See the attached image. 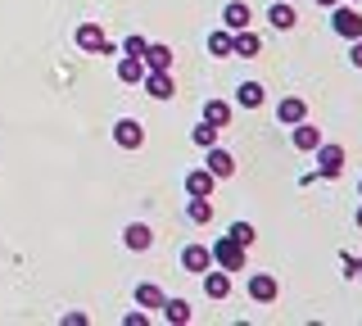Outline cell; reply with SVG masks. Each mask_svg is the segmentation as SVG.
Masks as SVG:
<instances>
[{
  "label": "cell",
  "instance_id": "6da1fadb",
  "mask_svg": "<svg viewBox=\"0 0 362 326\" xmlns=\"http://www.w3.org/2000/svg\"><path fill=\"white\" fill-rule=\"evenodd\" d=\"M209 254H213V263H218L222 272H245V263H249V250H245V245H235L231 235H218Z\"/></svg>",
  "mask_w": 362,
  "mask_h": 326
},
{
  "label": "cell",
  "instance_id": "7a4b0ae2",
  "mask_svg": "<svg viewBox=\"0 0 362 326\" xmlns=\"http://www.w3.org/2000/svg\"><path fill=\"white\" fill-rule=\"evenodd\" d=\"M331 32H335V37H344V41H358L362 37V9L339 0V5L331 9Z\"/></svg>",
  "mask_w": 362,
  "mask_h": 326
},
{
  "label": "cell",
  "instance_id": "3957f363",
  "mask_svg": "<svg viewBox=\"0 0 362 326\" xmlns=\"http://www.w3.org/2000/svg\"><path fill=\"white\" fill-rule=\"evenodd\" d=\"M313 154H317V177H326V182L344 177V145H335V141H322Z\"/></svg>",
  "mask_w": 362,
  "mask_h": 326
},
{
  "label": "cell",
  "instance_id": "277c9868",
  "mask_svg": "<svg viewBox=\"0 0 362 326\" xmlns=\"http://www.w3.org/2000/svg\"><path fill=\"white\" fill-rule=\"evenodd\" d=\"M113 145H118V150H141V145H145V127L136 118H118V122H113Z\"/></svg>",
  "mask_w": 362,
  "mask_h": 326
},
{
  "label": "cell",
  "instance_id": "5b68a950",
  "mask_svg": "<svg viewBox=\"0 0 362 326\" xmlns=\"http://www.w3.org/2000/svg\"><path fill=\"white\" fill-rule=\"evenodd\" d=\"M231 54H235V59H258V54H263V37H258L254 28L231 32Z\"/></svg>",
  "mask_w": 362,
  "mask_h": 326
},
{
  "label": "cell",
  "instance_id": "8992f818",
  "mask_svg": "<svg viewBox=\"0 0 362 326\" xmlns=\"http://www.w3.org/2000/svg\"><path fill=\"white\" fill-rule=\"evenodd\" d=\"M204 168H209V173L218 177V182H226V177H235V159L222 150V145H209V150H204Z\"/></svg>",
  "mask_w": 362,
  "mask_h": 326
},
{
  "label": "cell",
  "instance_id": "52a82bcc",
  "mask_svg": "<svg viewBox=\"0 0 362 326\" xmlns=\"http://www.w3.org/2000/svg\"><path fill=\"white\" fill-rule=\"evenodd\" d=\"M276 295H281V286H276L272 272H254V276H249V299H254V303H272Z\"/></svg>",
  "mask_w": 362,
  "mask_h": 326
},
{
  "label": "cell",
  "instance_id": "ba28073f",
  "mask_svg": "<svg viewBox=\"0 0 362 326\" xmlns=\"http://www.w3.org/2000/svg\"><path fill=\"white\" fill-rule=\"evenodd\" d=\"M290 141H294V150H299V154H313L317 145H322V127H308V118H303V122H294V127H290Z\"/></svg>",
  "mask_w": 362,
  "mask_h": 326
},
{
  "label": "cell",
  "instance_id": "9c48e42d",
  "mask_svg": "<svg viewBox=\"0 0 362 326\" xmlns=\"http://www.w3.org/2000/svg\"><path fill=\"white\" fill-rule=\"evenodd\" d=\"M181 267H186L190 276H204L213 267V254L204 250V245H186V250H181Z\"/></svg>",
  "mask_w": 362,
  "mask_h": 326
},
{
  "label": "cell",
  "instance_id": "30bf717a",
  "mask_svg": "<svg viewBox=\"0 0 362 326\" xmlns=\"http://www.w3.org/2000/svg\"><path fill=\"white\" fill-rule=\"evenodd\" d=\"M145 73H168L173 69V46H163V41H154V46H145Z\"/></svg>",
  "mask_w": 362,
  "mask_h": 326
},
{
  "label": "cell",
  "instance_id": "8fae6325",
  "mask_svg": "<svg viewBox=\"0 0 362 326\" xmlns=\"http://www.w3.org/2000/svg\"><path fill=\"white\" fill-rule=\"evenodd\" d=\"M122 245H127L132 254H145L154 245V231H150V222H132L127 231H122Z\"/></svg>",
  "mask_w": 362,
  "mask_h": 326
},
{
  "label": "cell",
  "instance_id": "7c38bea8",
  "mask_svg": "<svg viewBox=\"0 0 362 326\" xmlns=\"http://www.w3.org/2000/svg\"><path fill=\"white\" fill-rule=\"evenodd\" d=\"M249 18H254V14H249V5H245V0H226V5H222V28H226V32H240V28H249Z\"/></svg>",
  "mask_w": 362,
  "mask_h": 326
},
{
  "label": "cell",
  "instance_id": "4fadbf2b",
  "mask_svg": "<svg viewBox=\"0 0 362 326\" xmlns=\"http://www.w3.org/2000/svg\"><path fill=\"white\" fill-rule=\"evenodd\" d=\"M204 295H209V299H231V272H222V267H218V272H213V267H209V272H204Z\"/></svg>",
  "mask_w": 362,
  "mask_h": 326
},
{
  "label": "cell",
  "instance_id": "5bb4252c",
  "mask_svg": "<svg viewBox=\"0 0 362 326\" xmlns=\"http://www.w3.org/2000/svg\"><path fill=\"white\" fill-rule=\"evenodd\" d=\"M267 23H272V28H276V32H290L294 23H299V9H294V5H290V0H276V5H272V9H267Z\"/></svg>",
  "mask_w": 362,
  "mask_h": 326
},
{
  "label": "cell",
  "instance_id": "9a60e30c",
  "mask_svg": "<svg viewBox=\"0 0 362 326\" xmlns=\"http://www.w3.org/2000/svg\"><path fill=\"white\" fill-rule=\"evenodd\" d=\"M276 118H281V127H294V122L308 118V105H303L299 95H286V100L276 105Z\"/></svg>",
  "mask_w": 362,
  "mask_h": 326
},
{
  "label": "cell",
  "instance_id": "2e32d148",
  "mask_svg": "<svg viewBox=\"0 0 362 326\" xmlns=\"http://www.w3.org/2000/svg\"><path fill=\"white\" fill-rule=\"evenodd\" d=\"M141 86H145V91H150L154 100H173V95H177V82H173L168 73H145V77H141Z\"/></svg>",
  "mask_w": 362,
  "mask_h": 326
},
{
  "label": "cell",
  "instance_id": "e0dca14e",
  "mask_svg": "<svg viewBox=\"0 0 362 326\" xmlns=\"http://www.w3.org/2000/svg\"><path fill=\"white\" fill-rule=\"evenodd\" d=\"M213 186H218V177L209 168H190L186 173V195H213Z\"/></svg>",
  "mask_w": 362,
  "mask_h": 326
},
{
  "label": "cell",
  "instance_id": "ac0fdd59",
  "mask_svg": "<svg viewBox=\"0 0 362 326\" xmlns=\"http://www.w3.org/2000/svg\"><path fill=\"white\" fill-rule=\"evenodd\" d=\"M100 46H105V28H100V23H82V28H77V50L100 54Z\"/></svg>",
  "mask_w": 362,
  "mask_h": 326
},
{
  "label": "cell",
  "instance_id": "d6986e66",
  "mask_svg": "<svg viewBox=\"0 0 362 326\" xmlns=\"http://www.w3.org/2000/svg\"><path fill=\"white\" fill-rule=\"evenodd\" d=\"M263 100H267L263 82H240V86H235V105H240V109H263Z\"/></svg>",
  "mask_w": 362,
  "mask_h": 326
},
{
  "label": "cell",
  "instance_id": "ffe728a7",
  "mask_svg": "<svg viewBox=\"0 0 362 326\" xmlns=\"http://www.w3.org/2000/svg\"><path fill=\"white\" fill-rule=\"evenodd\" d=\"M231 114L235 109L226 100H204V122H213V127H231Z\"/></svg>",
  "mask_w": 362,
  "mask_h": 326
},
{
  "label": "cell",
  "instance_id": "44dd1931",
  "mask_svg": "<svg viewBox=\"0 0 362 326\" xmlns=\"http://www.w3.org/2000/svg\"><path fill=\"white\" fill-rule=\"evenodd\" d=\"M141 77H145V59H136V54H122V59H118V82L136 86Z\"/></svg>",
  "mask_w": 362,
  "mask_h": 326
},
{
  "label": "cell",
  "instance_id": "7402d4cb",
  "mask_svg": "<svg viewBox=\"0 0 362 326\" xmlns=\"http://www.w3.org/2000/svg\"><path fill=\"white\" fill-rule=\"evenodd\" d=\"M186 218L195 222V227H204V222H213V204H209V195H190V204H186Z\"/></svg>",
  "mask_w": 362,
  "mask_h": 326
},
{
  "label": "cell",
  "instance_id": "603a6c76",
  "mask_svg": "<svg viewBox=\"0 0 362 326\" xmlns=\"http://www.w3.org/2000/svg\"><path fill=\"white\" fill-rule=\"evenodd\" d=\"M163 290L154 286V281H141V286H136V303H141V308H163Z\"/></svg>",
  "mask_w": 362,
  "mask_h": 326
},
{
  "label": "cell",
  "instance_id": "cb8c5ba5",
  "mask_svg": "<svg viewBox=\"0 0 362 326\" xmlns=\"http://www.w3.org/2000/svg\"><path fill=\"white\" fill-rule=\"evenodd\" d=\"M163 318L173 322V326H186L190 318H195V313H190V303H186V299H163Z\"/></svg>",
  "mask_w": 362,
  "mask_h": 326
},
{
  "label": "cell",
  "instance_id": "d4e9b609",
  "mask_svg": "<svg viewBox=\"0 0 362 326\" xmlns=\"http://www.w3.org/2000/svg\"><path fill=\"white\" fill-rule=\"evenodd\" d=\"M190 141H195L199 150H209V145L222 141V127H213V122H199V127H190Z\"/></svg>",
  "mask_w": 362,
  "mask_h": 326
},
{
  "label": "cell",
  "instance_id": "484cf974",
  "mask_svg": "<svg viewBox=\"0 0 362 326\" xmlns=\"http://www.w3.org/2000/svg\"><path fill=\"white\" fill-rule=\"evenodd\" d=\"M209 54H218V59H226V54H231V32H226V28L209 32Z\"/></svg>",
  "mask_w": 362,
  "mask_h": 326
},
{
  "label": "cell",
  "instance_id": "4316f807",
  "mask_svg": "<svg viewBox=\"0 0 362 326\" xmlns=\"http://www.w3.org/2000/svg\"><path fill=\"white\" fill-rule=\"evenodd\" d=\"M226 235H231V240H235V245H245V250H249V245H254V240H258V231H254V227H249V222H231V231H226Z\"/></svg>",
  "mask_w": 362,
  "mask_h": 326
},
{
  "label": "cell",
  "instance_id": "83f0119b",
  "mask_svg": "<svg viewBox=\"0 0 362 326\" xmlns=\"http://www.w3.org/2000/svg\"><path fill=\"white\" fill-rule=\"evenodd\" d=\"M145 46H150L145 37H127V41H122V54H136V59H141V54H145Z\"/></svg>",
  "mask_w": 362,
  "mask_h": 326
},
{
  "label": "cell",
  "instance_id": "f1b7e54d",
  "mask_svg": "<svg viewBox=\"0 0 362 326\" xmlns=\"http://www.w3.org/2000/svg\"><path fill=\"white\" fill-rule=\"evenodd\" d=\"M349 64H354V69H362V37L349 41Z\"/></svg>",
  "mask_w": 362,
  "mask_h": 326
},
{
  "label": "cell",
  "instance_id": "f546056e",
  "mask_svg": "<svg viewBox=\"0 0 362 326\" xmlns=\"http://www.w3.org/2000/svg\"><path fill=\"white\" fill-rule=\"evenodd\" d=\"M317 5H322V9H335V5H339V0H317Z\"/></svg>",
  "mask_w": 362,
  "mask_h": 326
},
{
  "label": "cell",
  "instance_id": "4dcf8cb0",
  "mask_svg": "<svg viewBox=\"0 0 362 326\" xmlns=\"http://www.w3.org/2000/svg\"><path fill=\"white\" fill-rule=\"evenodd\" d=\"M354 222H358V231H362V204H358V213H354Z\"/></svg>",
  "mask_w": 362,
  "mask_h": 326
},
{
  "label": "cell",
  "instance_id": "1f68e13d",
  "mask_svg": "<svg viewBox=\"0 0 362 326\" xmlns=\"http://www.w3.org/2000/svg\"><path fill=\"white\" fill-rule=\"evenodd\" d=\"M349 5H362V0H349Z\"/></svg>",
  "mask_w": 362,
  "mask_h": 326
},
{
  "label": "cell",
  "instance_id": "d6a6232c",
  "mask_svg": "<svg viewBox=\"0 0 362 326\" xmlns=\"http://www.w3.org/2000/svg\"><path fill=\"white\" fill-rule=\"evenodd\" d=\"M358 195H362V182H358Z\"/></svg>",
  "mask_w": 362,
  "mask_h": 326
}]
</instances>
